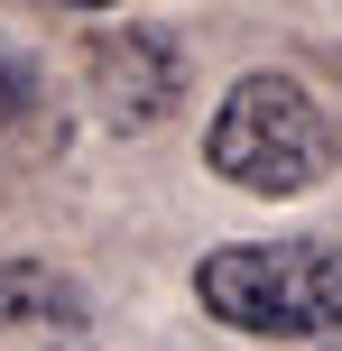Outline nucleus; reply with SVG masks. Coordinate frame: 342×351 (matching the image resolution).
I'll list each match as a JSON object with an SVG mask.
<instances>
[{
	"instance_id": "20e7f679",
	"label": "nucleus",
	"mask_w": 342,
	"mask_h": 351,
	"mask_svg": "<svg viewBox=\"0 0 342 351\" xmlns=\"http://www.w3.org/2000/svg\"><path fill=\"white\" fill-rule=\"evenodd\" d=\"M28 130H47V84H37L19 56H0V158H10Z\"/></svg>"
},
{
	"instance_id": "f03ea898",
	"label": "nucleus",
	"mask_w": 342,
	"mask_h": 351,
	"mask_svg": "<svg viewBox=\"0 0 342 351\" xmlns=\"http://www.w3.org/2000/svg\"><path fill=\"white\" fill-rule=\"evenodd\" d=\"M204 167L241 194H306L333 167V121L296 74H241L204 130Z\"/></svg>"
},
{
	"instance_id": "39448f33",
	"label": "nucleus",
	"mask_w": 342,
	"mask_h": 351,
	"mask_svg": "<svg viewBox=\"0 0 342 351\" xmlns=\"http://www.w3.org/2000/svg\"><path fill=\"white\" fill-rule=\"evenodd\" d=\"M74 10H111V0H74Z\"/></svg>"
},
{
	"instance_id": "f257e3e1",
	"label": "nucleus",
	"mask_w": 342,
	"mask_h": 351,
	"mask_svg": "<svg viewBox=\"0 0 342 351\" xmlns=\"http://www.w3.org/2000/svg\"><path fill=\"white\" fill-rule=\"evenodd\" d=\"M195 305L222 333L333 342L342 333V241H222L195 259Z\"/></svg>"
},
{
	"instance_id": "7ed1b4c3",
	"label": "nucleus",
	"mask_w": 342,
	"mask_h": 351,
	"mask_svg": "<svg viewBox=\"0 0 342 351\" xmlns=\"http://www.w3.org/2000/svg\"><path fill=\"white\" fill-rule=\"evenodd\" d=\"M19 324H84V287L37 259H0V333Z\"/></svg>"
}]
</instances>
